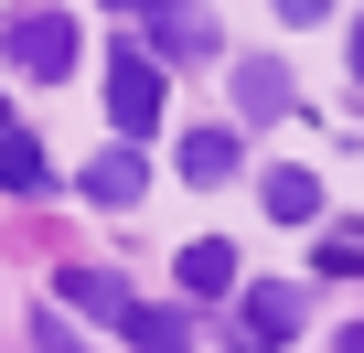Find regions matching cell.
Segmentation results:
<instances>
[{
    "mask_svg": "<svg viewBox=\"0 0 364 353\" xmlns=\"http://www.w3.org/2000/svg\"><path fill=\"white\" fill-rule=\"evenodd\" d=\"M236 107H247V118H289V107H300V86H289V65H268V54H247V65H236Z\"/></svg>",
    "mask_w": 364,
    "mask_h": 353,
    "instance_id": "obj_7",
    "label": "cell"
},
{
    "mask_svg": "<svg viewBox=\"0 0 364 353\" xmlns=\"http://www.w3.org/2000/svg\"><path fill=\"white\" fill-rule=\"evenodd\" d=\"M343 353H364V321H343Z\"/></svg>",
    "mask_w": 364,
    "mask_h": 353,
    "instance_id": "obj_17",
    "label": "cell"
},
{
    "mask_svg": "<svg viewBox=\"0 0 364 353\" xmlns=\"http://www.w3.org/2000/svg\"><path fill=\"white\" fill-rule=\"evenodd\" d=\"M171 161H182V183H193V193H215V183H236V161H247V150H236V129H193Z\"/></svg>",
    "mask_w": 364,
    "mask_h": 353,
    "instance_id": "obj_6",
    "label": "cell"
},
{
    "mask_svg": "<svg viewBox=\"0 0 364 353\" xmlns=\"http://www.w3.org/2000/svg\"><path fill=\"white\" fill-rule=\"evenodd\" d=\"M257 204H268L279 225H311V214H321V183H311V171H289V161H279L268 183H257Z\"/></svg>",
    "mask_w": 364,
    "mask_h": 353,
    "instance_id": "obj_11",
    "label": "cell"
},
{
    "mask_svg": "<svg viewBox=\"0 0 364 353\" xmlns=\"http://www.w3.org/2000/svg\"><path fill=\"white\" fill-rule=\"evenodd\" d=\"M321 268H332V278H353V268H364V236H353V225H343V236H321Z\"/></svg>",
    "mask_w": 364,
    "mask_h": 353,
    "instance_id": "obj_13",
    "label": "cell"
},
{
    "mask_svg": "<svg viewBox=\"0 0 364 353\" xmlns=\"http://www.w3.org/2000/svg\"><path fill=\"white\" fill-rule=\"evenodd\" d=\"M247 353H268V342H247Z\"/></svg>",
    "mask_w": 364,
    "mask_h": 353,
    "instance_id": "obj_18",
    "label": "cell"
},
{
    "mask_svg": "<svg viewBox=\"0 0 364 353\" xmlns=\"http://www.w3.org/2000/svg\"><path fill=\"white\" fill-rule=\"evenodd\" d=\"M107 118H118V139H150V129H161V65H150L139 43L107 54Z\"/></svg>",
    "mask_w": 364,
    "mask_h": 353,
    "instance_id": "obj_2",
    "label": "cell"
},
{
    "mask_svg": "<svg viewBox=\"0 0 364 353\" xmlns=\"http://www.w3.org/2000/svg\"><path fill=\"white\" fill-rule=\"evenodd\" d=\"M343 54H353V75H364V11H353V43H343Z\"/></svg>",
    "mask_w": 364,
    "mask_h": 353,
    "instance_id": "obj_15",
    "label": "cell"
},
{
    "mask_svg": "<svg viewBox=\"0 0 364 353\" xmlns=\"http://www.w3.org/2000/svg\"><path fill=\"white\" fill-rule=\"evenodd\" d=\"M332 11V0H279V22H321Z\"/></svg>",
    "mask_w": 364,
    "mask_h": 353,
    "instance_id": "obj_14",
    "label": "cell"
},
{
    "mask_svg": "<svg viewBox=\"0 0 364 353\" xmlns=\"http://www.w3.org/2000/svg\"><path fill=\"white\" fill-rule=\"evenodd\" d=\"M0 193H33V204L54 193V161H43L33 129H0Z\"/></svg>",
    "mask_w": 364,
    "mask_h": 353,
    "instance_id": "obj_8",
    "label": "cell"
},
{
    "mask_svg": "<svg viewBox=\"0 0 364 353\" xmlns=\"http://www.w3.org/2000/svg\"><path fill=\"white\" fill-rule=\"evenodd\" d=\"M54 289H65V300H75L86 321H118V310H129V289H118V278H97V268H65Z\"/></svg>",
    "mask_w": 364,
    "mask_h": 353,
    "instance_id": "obj_12",
    "label": "cell"
},
{
    "mask_svg": "<svg viewBox=\"0 0 364 353\" xmlns=\"http://www.w3.org/2000/svg\"><path fill=\"white\" fill-rule=\"evenodd\" d=\"M171 278L193 289V300H215V289H236V246H225V236H193V246L171 257Z\"/></svg>",
    "mask_w": 364,
    "mask_h": 353,
    "instance_id": "obj_9",
    "label": "cell"
},
{
    "mask_svg": "<svg viewBox=\"0 0 364 353\" xmlns=\"http://www.w3.org/2000/svg\"><path fill=\"white\" fill-rule=\"evenodd\" d=\"M75 193H86V204H139V193H150V161H139L129 139H107V150L75 171Z\"/></svg>",
    "mask_w": 364,
    "mask_h": 353,
    "instance_id": "obj_4",
    "label": "cell"
},
{
    "mask_svg": "<svg viewBox=\"0 0 364 353\" xmlns=\"http://www.w3.org/2000/svg\"><path fill=\"white\" fill-rule=\"evenodd\" d=\"M300 321H311V289L300 278H268V289H247V342H300Z\"/></svg>",
    "mask_w": 364,
    "mask_h": 353,
    "instance_id": "obj_3",
    "label": "cell"
},
{
    "mask_svg": "<svg viewBox=\"0 0 364 353\" xmlns=\"http://www.w3.org/2000/svg\"><path fill=\"white\" fill-rule=\"evenodd\" d=\"M0 65L33 75V86H54V75L75 65V22H65V11H11V22H0Z\"/></svg>",
    "mask_w": 364,
    "mask_h": 353,
    "instance_id": "obj_1",
    "label": "cell"
},
{
    "mask_svg": "<svg viewBox=\"0 0 364 353\" xmlns=\"http://www.w3.org/2000/svg\"><path fill=\"white\" fill-rule=\"evenodd\" d=\"M139 54H150V65H161V54H215V11H193V0H161Z\"/></svg>",
    "mask_w": 364,
    "mask_h": 353,
    "instance_id": "obj_5",
    "label": "cell"
},
{
    "mask_svg": "<svg viewBox=\"0 0 364 353\" xmlns=\"http://www.w3.org/2000/svg\"><path fill=\"white\" fill-rule=\"evenodd\" d=\"M118 342H129V353H193V332H182V310H139V300L118 310Z\"/></svg>",
    "mask_w": 364,
    "mask_h": 353,
    "instance_id": "obj_10",
    "label": "cell"
},
{
    "mask_svg": "<svg viewBox=\"0 0 364 353\" xmlns=\"http://www.w3.org/2000/svg\"><path fill=\"white\" fill-rule=\"evenodd\" d=\"M107 11H139V22H150V11H161V0H107Z\"/></svg>",
    "mask_w": 364,
    "mask_h": 353,
    "instance_id": "obj_16",
    "label": "cell"
}]
</instances>
